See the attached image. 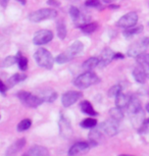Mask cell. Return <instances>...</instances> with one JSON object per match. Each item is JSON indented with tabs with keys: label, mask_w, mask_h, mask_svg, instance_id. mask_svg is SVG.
<instances>
[{
	"label": "cell",
	"mask_w": 149,
	"mask_h": 156,
	"mask_svg": "<svg viewBox=\"0 0 149 156\" xmlns=\"http://www.w3.org/2000/svg\"><path fill=\"white\" fill-rule=\"evenodd\" d=\"M57 16L56 10L52 9V8H42V9L36 10L32 12L29 16V20L32 23H40L45 20H52L55 19Z\"/></svg>",
	"instance_id": "3957f363"
},
{
	"label": "cell",
	"mask_w": 149,
	"mask_h": 156,
	"mask_svg": "<svg viewBox=\"0 0 149 156\" xmlns=\"http://www.w3.org/2000/svg\"><path fill=\"white\" fill-rule=\"evenodd\" d=\"M127 109H128V112H129L131 115L142 110L141 102H140V100L137 98L136 96H131V99L129 101V104H128V106H127Z\"/></svg>",
	"instance_id": "5bb4252c"
},
{
	"label": "cell",
	"mask_w": 149,
	"mask_h": 156,
	"mask_svg": "<svg viewBox=\"0 0 149 156\" xmlns=\"http://www.w3.org/2000/svg\"><path fill=\"white\" fill-rule=\"evenodd\" d=\"M59 126H60V131L61 134H63V136H69V134L72 133V128H71V123L66 117H62L59 122Z\"/></svg>",
	"instance_id": "7402d4cb"
},
{
	"label": "cell",
	"mask_w": 149,
	"mask_h": 156,
	"mask_svg": "<svg viewBox=\"0 0 149 156\" xmlns=\"http://www.w3.org/2000/svg\"><path fill=\"white\" fill-rule=\"evenodd\" d=\"M147 123H149V119H145V120H144V125H147Z\"/></svg>",
	"instance_id": "7bdbcfd3"
},
{
	"label": "cell",
	"mask_w": 149,
	"mask_h": 156,
	"mask_svg": "<svg viewBox=\"0 0 149 156\" xmlns=\"http://www.w3.org/2000/svg\"><path fill=\"white\" fill-rule=\"evenodd\" d=\"M142 31H143V26H139V27H132L129 29H126L122 34H124V36L126 38H131L135 36V35L142 33Z\"/></svg>",
	"instance_id": "d4e9b609"
},
{
	"label": "cell",
	"mask_w": 149,
	"mask_h": 156,
	"mask_svg": "<svg viewBox=\"0 0 149 156\" xmlns=\"http://www.w3.org/2000/svg\"><path fill=\"white\" fill-rule=\"evenodd\" d=\"M16 62H17L16 56H7L3 60V63H2V66H3L4 67H8V66H13V64L16 63Z\"/></svg>",
	"instance_id": "d6a6232c"
},
{
	"label": "cell",
	"mask_w": 149,
	"mask_h": 156,
	"mask_svg": "<svg viewBox=\"0 0 149 156\" xmlns=\"http://www.w3.org/2000/svg\"><path fill=\"white\" fill-rule=\"evenodd\" d=\"M56 31H57V36L60 40H65L66 37V23L62 20H57L56 23Z\"/></svg>",
	"instance_id": "ffe728a7"
},
{
	"label": "cell",
	"mask_w": 149,
	"mask_h": 156,
	"mask_svg": "<svg viewBox=\"0 0 149 156\" xmlns=\"http://www.w3.org/2000/svg\"><path fill=\"white\" fill-rule=\"evenodd\" d=\"M54 61H55L56 63H58V64H63V63L69 62V57L66 55L65 52H63V53H60L59 55H57V56L55 57Z\"/></svg>",
	"instance_id": "836d02e7"
},
{
	"label": "cell",
	"mask_w": 149,
	"mask_h": 156,
	"mask_svg": "<svg viewBox=\"0 0 149 156\" xmlns=\"http://www.w3.org/2000/svg\"><path fill=\"white\" fill-rule=\"evenodd\" d=\"M102 135H107L109 137L115 136L119 133V122L115 119H108L101 122L97 128Z\"/></svg>",
	"instance_id": "8992f818"
},
{
	"label": "cell",
	"mask_w": 149,
	"mask_h": 156,
	"mask_svg": "<svg viewBox=\"0 0 149 156\" xmlns=\"http://www.w3.org/2000/svg\"><path fill=\"white\" fill-rule=\"evenodd\" d=\"M53 39V33L49 30H40L35 33L33 37V43L35 45H45Z\"/></svg>",
	"instance_id": "ba28073f"
},
{
	"label": "cell",
	"mask_w": 149,
	"mask_h": 156,
	"mask_svg": "<svg viewBox=\"0 0 149 156\" xmlns=\"http://www.w3.org/2000/svg\"><path fill=\"white\" fill-rule=\"evenodd\" d=\"M83 50H84V44L82 43L81 41H76V42L73 43L72 45L66 50L65 53H66V56L69 57V59L71 60L74 57L77 56V55L82 53Z\"/></svg>",
	"instance_id": "8fae6325"
},
{
	"label": "cell",
	"mask_w": 149,
	"mask_h": 156,
	"mask_svg": "<svg viewBox=\"0 0 149 156\" xmlns=\"http://www.w3.org/2000/svg\"><path fill=\"white\" fill-rule=\"evenodd\" d=\"M137 62L140 66L144 67L149 66V53H142L136 57Z\"/></svg>",
	"instance_id": "f1b7e54d"
},
{
	"label": "cell",
	"mask_w": 149,
	"mask_h": 156,
	"mask_svg": "<svg viewBox=\"0 0 149 156\" xmlns=\"http://www.w3.org/2000/svg\"><path fill=\"white\" fill-rule=\"evenodd\" d=\"M24 156H29V155H24Z\"/></svg>",
	"instance_id": "7dc6e473"
},
{
	"label": "cell",
	"mask_w": 149,
	"mask_h": 156,
	"mask_svg": "<svg viewBox=\"0 0 149 156\" xmlns=\"http://www.w3.org/2000/svg\"><path fill=\"white\" fill-rule=\"evenodd\" d=\"M109 115L112 119L116 120V122H121V120L124 119V113H122V110L119 107H115L112 108L109 110Z\"/></svg>",
	"instance_id": "4316f807"
},
{
	"label": "cell",
	"mask_w": 149,
	"mask_h": 156,
	"mask_svg": "<svg viewBox=\"0 0 149 156\" xmlns=\"http://www.w3.org/2000/svg\"><path fill=\"white\" fill-rule=\"evenodd\" d=\"M98 63H99V58H97V57H90L86 61H84L82 67H83L85 70L89 72V70H91L93 69H95L96 66H98Z\"/></svg>",
	"instance_id": "44dd1931"
},
{
	"label": "cell",
	"mask_w": 149,
	"mask_h": 156,
	"mask_svg": "<svg viewBox=\"0 0 149 156\" xmlns=\"http://www.w3.org/2000/svg\"><path fill=\"white\" fill-rule=\"evenodd\" d=\"M119 156H133V155H128V154H121V155H119Z\"/></svg>",
	"instance_id": "f6af8a7d"
},
{
	"label": "cell",
	"mask_w": 149,
	"mask_h": 156,
	"mask_svg": "<svg viewBox=\"0 0 149 156\" xmlns=\"http://www.w3.org/2000/svg\"><path fill=\"white\" fill-rule=\"evenodd\" d=\"M79 28L81 29L82 32H84L85 34H91L93 32H95L97 30L98 28V25L96 23H83V25L79 26Z\"/></svg>",
	"instance_id": "603a6c76"
},
{
	"label": "cell",
	"mask_w": 149,
	"mask_h": 156,
	"mask_svg": "<svg viewBox=\"0 0 149 156\" xmlns=\"http://www.w3.org/2000/svg\"><path fill=\"white\" fill-rule=\"evenodd\" d=\"M29 156H50L47 148L40 145H34L29 150Z\"/></svg>",
	"instance_id": "9a60e30c"
},
{
	"label": "cell",
	"mask_w": 149,
	"mask_h": 156,
	"mask_svg": "<svg viewBox=\"0 0 149 156\" xmlns=\"http://www.w3.org/2000/svg\"><path fill=\"white\" fill-rule=\"evenodd\" d=\"M146 110H147V111H148V112H149V103H148V104H147V105H146Z\"/></svg>",
	"instance_id": "ee69618b"
},
{
	"label": "cell",
	"mask_w": 149,
	"mask_h": 156,
	"mask_svg": "<svg viewBox=\"0 0 149 156\" xmlns=\"http://www.w3.org/2000/svg\"><path fill=\"white\" fill-rule=\"evenodd\" d=\"M17 97H19V99L22 101L23 104L31 108L38 107L39 105H41L44 102L41 99V97L33 95V94H31L30 92H27V91H20V92L17 93Z\"/></svg>",
	"instance_id": "5b68a950"
},
{
	"label": "cell",
	"mask_w": 149,
	"mask_h": 156,
	"mask_svg": "<svg viewBox=\"0 0 149 156\" xmlns=\"http://www.w3.org/2000/svg\"><path fill=\"white\" fill-rule=\"evenodd\" d=\"M16 59H17V66H19L20 69L25 72V70L28 69V59L27 57H25L20 52H17L16 54Z\"/></svg>",
	"instance_id": "484cf974"
},
{
	"label": "cell",
	"mask_w": 149,
	"mask_h": 156,
	"mask_svg": "<svg viewBox=\"0 0 149 156\" xmlns=\"http://www.w3.org/2000/svg\"><path fill=\"white\" fill-rule=\"evenodd\" d=\"M99 81L98 76L96 73L92 72H85L82 75L78 76L74 81V85L79 89H87L92 85L96 84Z\"/></svg>",
	"instance_id": "7a4b0ae2"
},
{
	"label": "cell",
	"mask_w": 149,
	"mask_h": 156,
	"mask_svg": "<svg viewBox=\"0 0 149 156\" xmlns=\"http://www.w3.org/2000/svg\"><path fill=\"white\" fill-rule=\"evenodd\" d=\"M71 1H79V0H71Z\"/></svg>",
	"instance_id": "bcb514c9"
},
{
	"label": "cell",
	"mask_w": 149,
	"mask_h": 156,
	"mask_svg": "<svg viewBox=\"0 0 149 156\" xmlns=\"http://www.w3.org/2000/svg\"><path fill=\"white\" fill-rule=\"evenodd\" d=\"M85 5L87 7H99L100 6V0H86Z\"/></svg>",
	"instance_id": "e575fe53"
},
{
	"label": "cell",
	"mask_w": 149,
	"mask_h": 156,
	"mask_svg": "<svg viewBox=\"0 0 149 156\" xmlns=\"http://www.w3.org/2000/svg\"><path fill=\"white\" fill-rule=\"evenodd\" d=\"M113 55H115V52H113L110 48H105V49L102 50L100 57H99L98 67L103 69V67L108 66L113 59Z\"/></svg>",
	"instance_id": "30bf717a"
},
{
	"label": "cell",
	"mask_w": 149,
	"mask_h": 156,
	"mask_svg": "<svg viewBox=\"0 0 149 156\" xmlns=\"http://www.w3.org/2000/svg\"><path fill=\"white\" fill-rule=\"evenodd\" d=\"M110 8H119V5H109Z\"/></svg>",
	"instance_id": "b9f144b4"
},
{
	"label": "cell",
	"mask_w": 149,
	"mask_h": 156,
	"mask_svg": "<svg viewBox=\"0 0 149 156\" xmlns=\"http://www.w3.org/2000/svg\"><path fill=\"white\" fill-rule=\"evenodd\" d=\"M16 1H19L22 5H26V3H27V0H16Z\"/></svg>",
	"instance_id": "ab89813d"
},
{
	"label": "cell",
	"mask_w": 149,
	"mask_h": 156,
	"mask_svg": "<svg viewBox=\"0 0 149 156\" xmlns=\"http://www.w3.org/2000/svg\"><path fill=\"white\" fill-rule=\"evenodd\" d=\"M26 145V139L25 138H20V139L16 140L6 149L5 152V156H16L20 150L25 147Z\"/></svg>",
	"instance_id": "7c38bea8"
},
{
	"label": "cell",
	"mask_w": 149,
	"mask_h": 156,
	"mask_svg": "<svg viewBox=\"0 0 149 156\" xmlns=\"http://www.w3.org/2000/svg\"><path fill=\"white\" fill-rule=\"evenodd\" d=\"M8 1H9V0H0V3L2 4V6H5Z\"/></svg>",
	"instance_id": "f35d334b"
},
{
	"label": "cell",
	"mask_w": 149,
	"mask_h": 156,
	"mask_svg": "<svg viewBox=\"0 0 149 156\" xmlns=\"http://www.w3.org/2000/svg\"><path fill=\"white\" fill-rule=\"evenodd\" d=\"M102 1H103L104 3H106V4H110L113 1V0H102Z\"/></svg>",
	"instance_id": "60d3db41"
},
{
	"label": "cell",
	"mask_w": 149,
	"mask_h": 156,
	"mask_svg": "<svg viewBox=\"0 0 149 156\" xmlns=\"http://www.w3.org/2000/svg\"><path fill=\"white\" fill-rule=\"evenodd\" d=\"M90 143L87 142H77L73 145L69 150V156H78L82 154V153L86 152L87 150L90 149Z\"/></svg>",
	"instance_id": "4fadbf2b"
},
{
	"label": "cell",
	"mask_w": 149,
	"mask_h": 156,
	"mask_svg": "<svg viewBox=\"0 0 149 156\" xmlns=\"http://www.w3.org/2000/svg\"><path fill=\"white\" fill-rule=\"evenodd\" d=\"M6 90H7V86L1 80H0V92L4 94L5 92H6Z\"/></svg>",
	"instance_id": "8d00e7d4"
},
{
	"label": "cell",
	"mask_w": 149,
	"mask_h": 156,
	"mask_svg": "<svg viewBox=\"0 0 149 156\" xmlns=\"http://www.w3.org/2000/svg\"><path fill=\"white\" fill-rule=\"evenodd\" d=\"M35 60H36L37 64L41 67H44L46 69H51L53 67L54 59L52 55L47 49L40 48L35 52Z\"/></svg>",
	"instance_id": "6da1fadb"
},
{
	"label": "cell",
	"mask_w": 149,
	"mask_h": 156,
	"mask_svg": "<svg viewBox=\"0 0 149 156\" xmlns=\"http://www.w3.org/2000/svg\"><path fill=\"white\" fill-rule=\"evenodd\" d=\"M31 126H32V120L29 119H25L19 122V125H17V131L19 132L27 131L28 129H30Z\"/></svg>",
	"instance_id": "f546056e"
},
{
	"label": "cell",
	"mask_w": 149,
	"mask_h": 156,
	"mask_svg": "<svg viewBox=\"0 0 149 156\" xmlns=\"http://www.w3.org/2000/svg\"><path fill=\"white\" fill-rule=\"evenodd\" d=\"M80 108H81V110L83 111L85 114H88L89 116H96L98 114L95 111L94 107L92 106V104L89 101H83V102H81Z\"/></svg>",
	"instance_id": "d6986e66"
},
{
	"label": "cell",
	"mask_w": 149,
	"mask_h": 156,
	"mask_svg": "<svg viewBox=\"0 0 149 156\" xmlns=\"http://www.w3.org/2000/svg\"><path fill=\"white\" fill-rule=\"evenodd\" d=\"M0 119H1V115H0Z\"/></svg>",
	"instance_id": "c3c4849f"
},
{
	"label": "cell",
	"mask_w": 149,
	"mask_h": 156,
	"mask_svg": "<svg viewBox=\"0 0 149 156\" xmlns=\"http://www.w3.org/2000/svg\"><path fill=\"white\" fill-rule=\"evenodd\" d=\"M81 14H82V12L78 7H76V6L69 7V16H71V17L75 20V22L76 20H78L79 17L81 16Z\"/></svg>",
	"instance_id": "4dcf8cb0"
},
{
	"label": "cell",
	"mask_w": 149,
	"mask_h": 156,
	"mask_svg": "<svg viewBox=\"0 0 149 156\" xmlns=\"http://www.w3.org/2000/svg\"><path fill=\"white\" fill-rule=\"evenodd\" d=\"M82 97V94L78 91H68L61 97V103L65 107H69L75 104Z\"/></svg>",
	"instance_id": "9c48e42d"
},
{
	"label": "cell",
	"mask_w": 149,
	"mask_h": 156,
	"mask_svg": "<svg viewBox=\"0 0 149 156\" xmlns=\"http://www.w3.org/2000/svg\"><path fill=\"white\" fill-rule=\"evenodd\" d=\"M148 47H149V38L143 37L130 46V48L128 49L127 54L130 57H137L140 54L145 53V51L148 49Z\"/></svg>",
	"instance_id": "277c9868"
},
{
	"label": "cell",
	"mask_w": 149,
	"mask_h": 156,
	"mask_svg": "<svg viewBox=\"0 0 149 156\" xmlns=\"http://www.w3.org/2000/svg\"><path fill=\"white\" fill-rule=\"evenodd\" d=\"M41 99L44 102H48V103H52L54 102L57 98V93L55 91L51 90V89H45L43 91H41L40 96Z\"/></svg>",
	"instance_id": "2e32d148"
},
{
	"label": "cell",
	"mask_w": 149,
	"mask_h": 156,
	"mask_svg": "<svg viewBox=\"0 0 149 156\" xmlns=\"http://www.w3.org/2000/svg\"><path fill=\"white\" fill-rule=\"evenodd\" d=\"M47 4L51 5V6H56V7L60 6V2L57 1V0H48Z\"/></svg>",
	"instance_id": "d590c367"
},
{
	"label": "cell",
	"mask_w": 149,
	"mask_h": 156,
	"mask_svg": "<svg viewBox=\"0 0 149 156\" xmlns=\"http://www.w3.org/2000/svg\"><path fill=\"white\" fill-rule=\"evenodd\" d=\"M27 79V76L24 75V73H16V75L11 76L9 79H8V86L9 87H12L14 86L16 84H19L20 82L25 81Z\"/></svg>",
	"instance_id": "cb8c5ba5"
},
{
	"label": "cell",
	"mask_w": 149,
	"mask_h": 156,
	"mask_svg": "<svg viewBox=\"0 0 149 156\" xmlns=\"http://www.w3.org/2000/svg\"><path fill=\"white\" fill-rule=\"evenodd\" d=\"M97 126V120L95 119H92V117H89V119H85L83 122H81V126L84 129H94L95 126Z\"/></svg>",
	"instance_id": "83f0119b"
},
{
	"label": "cell",
	"mask_w": 149,
	"mask_h": 156,
	"mask_svg": "<svg viewBox=\"0 0 149 156\" xmlns=\"http://www.w3.org/2000/svg\"><path fill=\"white\" fill-rule=\"evenodd\" d=\"M138 22V14L136 12H129L125 16H122L121 19L118 20L116 26L119 28H124V29H129L132 27H135V25Z\"/></svg>",
	"instance_id": "52a82bcc"
},
{
	"label": "cell",
	"mask_w": 149,
	"mask_h": 156,
	"mask_svg": "<svg viewBox=\"0 0 149 156\" xmlns=\"http://www.w3.org/2000/svg\"><path fill=\"white\" fill-rule=\"evenodd\" d=\"M133 76H134V79H135V81L137 82V83H139V84H144L146 82V78H147V76H146L144 69H143L140 66L134 69Z\"/></svg>",
	"instance_id": "ac0fdd59"
},
{
	"label": "cell",
	"mask_w": 149,
	"mask_h": 156,
	"mask_svg": "<svg viewBox=\"0 0 149 156\" xmlns=\"http://www.w3.org/2000/svg\"><path fill=\"white\" fill-rule=\"evenodd\" d=\"M122 58H124V55L119 53V52L115 53V55H113V59H122Z\"/></svg>",
	"instance_id": "74e56055"
},
{
	"label": "cell",
	"mask_w": 149,
	"mask_h": 156,
	"mask_svg": "<svg viewBox=\"0 0 149 156\" xmlns=\"http://www.w3.org/2000/svg\"><path fill=\"white\" fill-rule=\"evenodd\" d=\"M122 92V87L119 85H115L108 90V96L109 97H116L119 93Z\"/></svg>",
	"instance_id": "1f68e13d"
},
{
	"label": "cell",
	"mask_w": 149,
	"mask_h": 156,
	"mask_svg": "<svg viewBox=\"0 0 149 156\" xmlns=\"http://www.w3.org/2000/svg\"><path fill=\"white\" fill-rule=\"evenodd\" d=\"M130 99H131V96L121 92L118 96L115 97V105H116V107L121 108V109H122V108H125V107H127L128 104H129Z\"/></svg>",
	"instance_id": "e0dca14e"
}]
</instances>
